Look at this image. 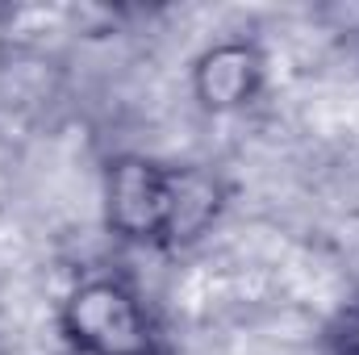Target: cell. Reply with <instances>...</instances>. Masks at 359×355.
I'll use <instances>...</instances> for the list:
<instances>
[{"mask_svg":"<svg viewBox=\"0 0 359 355\" xmlns=\"http://www.w3.org/2000/svg\"><path fill=\"white\" fill-rule=\"evenodd\" d=\"M217 209L213 184L196 172L121 163L109 180V217L134 239H192Z\"/></svg>","mask_w":359,"mask_h":355,"instance_id":"6da1fadb","label":"cell"},{"mask_svg":"<svg viewBox=\"0 0 359 355\" xmlns=\"http://www.w3.org/2000/svg\"><path fill=\"white\" fill-rule=\"evenodd\" d=\"M67 322L88 355H147L142 314L117 284H88L72 301Z\"/></svg>","mask_w":359,"mask_h":355,"instance_id":"7a4b0ae2","label":"cell"},{"mask_svg":"<svg viewBox=\"0 0 359 355\" xmlns=\"http://www.w3.org/2000/svg\"><path fill=\"white\" fill-rule=\"evenodd\" d=\"M201 76H205V96H209V105H238V100L251 92L255 67H251V55H247V51L226 46V51H217V55L205 63Z\"/></svg>","mask_w":359,"mask_h":355,"instance_id":"3957f363","label":"cell"},{"mask_svg":"<svg viewBox=\"0 0 359 355\" xmlns=\"http://www.w3.org/2000/svg\"><path fill=\"white\" fill-rule=\"evenodd\" d=\"M147 355H151V351H147Z\"/></svg>","mask_w":359,"mask_h":355,"instance_id":"277c9868","label":"cell"}]
</instances>
